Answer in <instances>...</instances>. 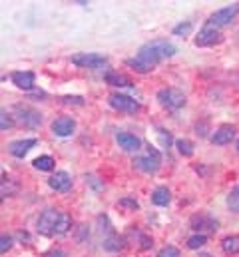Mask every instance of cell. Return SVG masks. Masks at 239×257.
Masks as SVG:
<instances>
[{"label": "cell", "mask_w": 239, "mask_h": 257, "mask_svg": "<svg viewBox=\"0 0 239 257\" xmlns=\"http://www.w3.org/2000/svg\"><path fill=\"white\" fill-rule=\"evenodd\" d=\"M162 60L148 48V46H142L140 48V52L134 56V58H128L126 60V64L130 66V68H134L136 72H140V74H146V72H152L156 66L160 64Z\"/></svg>", "instance_id": "obj_1"}, {"label": "cell", "mask_w": 239, "mask_h": 257, "mask_svg": "<svg viewBox=\"0 0 239 257\" xmlns=\"http://www.w3.org/2000/svg\"><path fill=\"white\" fill-rule=\"evenodd\" d=\"M134 166L140 172H144V174H156L160 170V166H162V156H160V152L156 148L146 146L144 148V154L134 160Z\"/></svg>", "instance_id": "obj_2"}, {"label": "cell", "mask_w": 239, "mask_h": 257, "mask_svg": "<svg viewBox=\"0 0 239 257\" xmlns=\"http://www.w3.org/2000/svg\"><path fill=\"white\" fill-rule=\"evenodd\" d=\"M158 102L164 108H168V110H179V108L185 106L187 98H185V94L181 90H178V88H162L158 92Z\"/></svg>", "instance_id": "obj_3"}, {"label": "cell", "mask_w": 239, "mask_h": 257, "mask_svg": "<svg viewBox=\"0 0 239 257\" xmlns=\"http://www.w3.org/2000/svg\"><path fill=\"white\" fill-rule=\"evenodd\" d=\"M189 227L193 229V231H197V233H215L217 231V227H219V221L211 215V213H205V211H201V213H195V215H191V219H189Z\"/></svg>", "instance_id": "obj_4"}, {"label": "cell", "mask_w": 239, "mask_h": 257, "mask_svg": "<svg viewBox=\"0 0 239 257\" xmlns=\"http://www.w3.org/2000/svg\"><path fill=\"white\" fill-rule=\"evenodd\" d=\"M62 215V211L58 209H46L40 217H38V223H36V229L40 235H56V227H58V219Z\"/></svg>", "instance_id": "obj_5"}, {"label": "cell", "mask_w": 239, "mask_h": 257, "mask_svg": "<svg viewBox=\"0 0 239 257\" xmlns=\"http://www.w3.org/2000/svg\"><path fill=\"white\" fill-rule=\"evenodd\" d=\"M14 118L18 120V124H22L24 128H38L42 124V116L30 108V106H24V104H16L14 106Z\"/></svg>", "instance_id": "obj_6"}, {"label": "cell", "mask_w": 239, "mask_h": 257, "mask_svg": "<svg viewBox=\"0 0 239 257\" xmlns=\"http://www.w3.org/2000/svg\"><path fill=\"white\" fill-rule=\"evenodd\" d=\"M237 12H239V4L225 6V8L217 10V12H213V14L209 16V20H207V24H205V26H209V28H217V30H219L221 26H227V24H231V22L235 20Z\"/></svg>", "instance_id": "obj_7"}, {"label": "cell", "mask_w": 239, "mask_h": 257, "mask_svg": "<svg viewBox=\"0 0 239 257\" xmlns=\"http://www.w3.org/2000/svg\"><path fill=\"white\" fill-rule=\"evenodd\" d=\"M108 104L118 110V112H128V114H136L140 112V102L130 98V96H124V94H112L108 98Z\"/></svg>", "instance_id": "obj_8"}, {"label": "cell", "mask_w": 239, "mask_h": 257, "mask_svg": "<svg viewBox=\"0 0 239 257\" xmlns=\"http://www.w3.org/2000/svg\"><path fill=\"white\" fill-rule=\"evenodd\" d=\"M106 62H108V58L102 54H96V52H80V54L72 56V64L80 66V68H102V66H106Z\"/></svg>", "instance_id": "obj_9"}, {"label": "cell", "mask_w": 239, "mask_h": 257, "mask_svg": "<svg viewBox=\"0 0 239 257\" xmlns=\"http://www.w3.org/2000/svg\"><path fill=\"white\" fill-rule=\"evenodd\" d=\"M223 40V36H221V32L217 30V28H209V26H203V30L195 36V46H215V44H219Z\"/></svg>", "instance_id": "obj_10"}, {"label": "cell", "mask_w": 239, "mask_h": 257, "mask_svg": "<svg viewBox=\"0 0 239 257\" xmlns=\"http://www.w3.org/2000/svg\"><path fill=\"white\" fill-rule=\"evenodd\" d=\"M160 60H166V58H172L176 52H178V48L172 44V42H168V40H152V42H148L146 44Z\"/></svg>", "instance_id": "obj_11"}, {"label": "cell", "mask_w": 239, "mask_h": 257, "mask_svg": "<svg viewBox=\"0 0 239 257\" xmlns=\"http://www.w3.org/2000/svg\"><path fill=\"white\" fill-rule=\"evenodd\" d=\"M235 132H237L235 126L223 124V126H219V128L213 132V136H211V144H213V146H227V144L233 142Z\"/></svg>", "instance_id": "obj_12"}, {"label": "cell", "mask_w": 239, "mask_h": 257, "mask_svg": "<svg viewBox=\"0 0 239 257\" xmlns=\"http://www.w3.org/2000/svg\"><path fill=\"white\" fill-rule=\"evenodd\" d=\"M116 142L124 152H140L142 150V140L130 132H120L116 136Z\"/></svg>", "instance_id": "obj_13"}, {"label": "cell", "mask_w": 239, "mask_h": 257, "mask_svg": "<svg viewBox=\"0 0 239 257\" xmlns=\"http://www.w3.org/2000/svg\"><path fill=\"white\" fill-rule=\"evenodd\" d=\"M76 130V120L70 118V116H60L52 122V132L60 136V138H66V136H72Z\"/></svg>", "instance_id": "obj_14"}, {"label": "cell", "mask_w": 239, "mask_h": 257, "mask_svg": "<svg viewBox=\"0 0 239 257\" xmlns=\"http://www.w3.org/2000/svg\"><path fill=\"white\" fill-rule=\"evenodd\" d=\"M48 186L56 192H68L72 188V176L68 172H56L54 176L48 178Z\"/></svg>", "instance_id": "obj_15"}, {"label": "cell", "mask_w": 239, "mask_h": 257, "mask_svg": "<svg viewBox=\"0 0 239 257\" xmlns=\"http://www.w3.org/2000/svg\"><path fill=\"white\" fill-rule=\"evenodd\" d=\"M36 146V140L34 138H26V140H16L8 146V152L14 156V158H24L32 148Z\"/></svg>", "instance_id": "obj_16"}, {"label": "cell", "mask_w": 239, "mask_h": 257, "mask_svg": "<svg viewBox=\"0 0 239 257\" xmlns=\"http://www.w3.org/2000/svg\"><path fill=\"white\" fill-rule=\"evenodd\" d=\"M12 82L20 90H32L36 76H34V72H12Z\"/></svg>", "instance_id": "obj_17"}, {"label": "cell", "mask_w": 239, "mask_h": 257, "mask_svg": "<svg viewBox=\"0 0 239 257\" xmlns=\"http://www.w3.org/2000/svg\"><path fill=\"white\" fill-rule=\"evenodd\" d=\"M104 249L110 251V253H118L126 247V237H122L118 233H110L108 237H104Z\"/></svg>", "instance_id": "obj_18"}, {"label": "cell", "mask_w": 239, "mask_h": 257, "mask_svg": "<svg viewBox=\"0 0 239 257\" xmlns=\"http://www.w3.org/2000/svg\"><path fill=\"white\" fill-rule=\"evenodd\" d=\"M104 80H106V84H110V86H114V88H132V86H134V82H132L128 76L120 74V72H108V74L104 76Z\"/></svg>", "instance_id": "obj_19"}, {"label": "cell", "mask_w": 239, "mask_h": 257, "mask_svg": "<svg viewBox=\"0 0 239 257\" xmlns=\"http://www.w3.org/2000/svg\"><path fill=\"white\" fill-rule=\"evenodd\" d=\"M170 201H172V192H170L166 186H160V188H156V190L152 192V203H154V205L164 207V205H168Z\"/></svg>", "instance_id": "obj_20"}, {"label": "cell", "mask_w": 239, "mask_h": 257, "mask_svg": "<svg viewBox=\"0 0 239 257\" xmlns=\"http://www.w3.org/2000/svg\"><path fill=\"white\" fill-rule=\"evenodd\" d=\"M221 249L227 255H237L239 253V235H227L221 239Z\"/></svg>", "instance_id": "obj_21"}, {"label": "cell", "mask_w": 239, "mask_h": 257, "mask_svg": "<svg viewBox=\"0 0 239 257\" xmlns=\"http://www.w3.org/2000/svg\"><path fill=\"white\" fill-rule=\"evenodd\" d=\"M32 164H34V168L40 170V172H52L56 162H54L52 156H40V158H36Z\"/></svg>", "instance_id": "obj_22"}, {"label": "cell", "mask_w": 239, "mask_h": 257, "mask_svg": "<svg viewBox=\"0 0 239 257\" xmlns=\"http://www.w3.org/2000/svg\"><path fill=\"white\" fill-rule=\"evenodd\" d=\"M0 192H2V197L6 195H14L18 192V184L14 180H10L6 174H2V184H0Z\"/></svg>", "instance_id": "obj_23"}, {"label": "cell", "mask_w": 239, "mask_h": 257, "mask_svg": "<svg viewBox=\"0 0 239 257\" xmlns=\"http://www.w3.org/2000/svg\"><path fill=\"white\" fill-rule=\"evenodd\" d=\"M72 217L66 213V211H62V215H60L58 219V227H56V235H66L70 229H72Z\"/></svg>", "instance_id": "obj_24"}, {"label": "cell", "mask_w": 239, "mask_h": 257, "mask_svg": "<svg viewBox=\"0 0 239 257\" xmlns=\"http://www.w3.org/2000/svg\"><path fill=\"white\" fill-rule=\"evenodd\" d=\"M176 148H178L179 154L185 156V158H191V156H193V144H191L189 140H185V138L176 140Z\"/></svg>", "instance_id": "obj_25"}, {"label": "cell", "mask_w": 239, "mask_h": 257, "mask_svg": "<svg viewBox=\"0 0 239 257\" xmlns=\"http://www.w3.org/2000/svg\"><path fill=\"white\" fill-rule=\"evenodd\" d=\"M207 243V235H203V233H195V235H191L189 239H187V247L189 249H199V247H203Z\"/></svg>", "instance_id": "obj_26"}, {"label": "cell", "mask_w": 239, "mask_h": 257, "mask_svg": "<svg viewBox=\"0 0 239 257\" xmlns=\"http://www.w3.org/2000/svg\"><path fill=\"white\" fill-rule=\"evenodd\" d=\"M12 124H14V118L6 110H2V114H0V130L6 132L8 128H12Z\"/></svg>", "instance_id": "obj_27"}, {"label": "cell", "mask_w": 239, "mask_h": 257, "mask_svg": "<svg viewBox=\"0 0 239 257\" xmlns=\"http://www.w3.org/2000/svg\"><path fill=\"white\" fill-rule=\"evenodd\" d=\"M158 257H181L178 247H174V245H166L164 249H160V253Z\"/></svg>", "instance_id": "obj_28"}, {"label": "cell", "mask_w": 239, "mask_h": 257, "mask_svg": "<svg viewBox=\"0 0 239 257\" xmlns=\"http://www.w3.org/2000/svg\"><path fill=\"white\" fill-rule=\"evenodd\" d=\"M12 235H8V233H2V237H0V253H6L10 247H12Z\"/></svg>", "instance_id": "obj_29"}, {"label": "cell", "mask_w": 239, "mask_h": 257, "mask_svg": "<svg viewBox=\"0 0 239 257\" xmlns=\"http://www.w3.org/2000/svg\"><path fill=\"white\" fill-rule=\"evenodd\" d=\"M158 136H160V140H162V146H164V148H170V146L174 144V138H172V134H170V132H166V130H158Z\"/></svg>", "instance_id": "obj_30"}, {"label": "cell", "mask_w": 239, "mask_h": 257, "mask_svg": "<svg viewBox=\"0 0 239 257\" xmlns=\"http://www.w3.org/2000/svg\"><path fill=\"white\" fill-rule=\"evenodd\" d=\"M191 22H181V24H178L176 28H174V34L176 36H183V34H189L191 32Z\"/></svg>", "instance_id": "obj_31"}, {"label": "cell", "mask_w": 239, "mask_h": 257, "mask_svg": "<svg viewBox=\"0 0 239 257\" xmlns=\"http://www.w3.org/2000/svg\"><path fill=\"white\" fill-rule=\"evenodd\" d=\"M227 207H229L233 213H239V195H235L233 192L227 195Z\"/></svg>", "instance_id": "obj_32"}, {"label": "cell", "mask_w": 239, "mask_h": 257, "mask_svg": "<svg viewBox=\"0 0 239 257\" xmlns=\"http://www.w3.org/2000/svg\"><path fill=\"white\" fill-rule=\"evenodd\" d=\"M120 207H128L132 211H136V209H140V203L132 197H124V199H120Z\"/></svg>", "instance_id": "obj_33"}, {"label": "cell", "mask_w": 239, "mask_h": 257, "mask_svg": "<svg viewBox=\"0 0 239 257\" xmlns=\"http://www.w3.org/2000/svg\"><path fill=\"white\" fill-rule=\"evenodd\" d=\"M138 241H140V247L142 249H150L154 245V239L150 235H146V233H138Z\"/></svg>", "instance_id": "obj_34"}, {"label": "cell", "mask_w": 239, "mask_h": 257, "mask_svg": "<svg viewBox=\"0 0 239 257\" xmlns=\"http://www.w3.org/2000/svg\"><path fill=\"white\" fill-rule=\"evenodd\" d=\"M64 104H76V106H84V98L82 96H64L62 98Z\"/></svg>", "instance_id": "obj_35"}, {"label": "cell", "mask_w": 239, "mask_h": 257, "mask_svg": "<svg viewBox=\"0 0 239 257\" xmlns=\"http://www.w3.org/2000/svg\"><path fill=\"white\" fill-rule=\"evenodd\" d=\"M88 233H90V231H88V225H80V227H78V233H76V241L82 243V241L88 237Z\"/></svg>", "instance_id": "obj_36"}, {"label": "cell", "mask_w": 239, "mask_h": 257, "mask_svg": "<svg viewBox=\"0 0 239 257\" xmlns=\"http://www.w3.org/2000/svg\"><path fill=\"white\" fill-rule=\"evenodd\" d=\"M44 257H68L66 255V251H64V249H50V251H48V253H44Z\"/></svg>", "instance_id": "obj_37"}, {"label": "cell", "mask_w": 239, "mask_h": 257, "mask_svg": "<svg viewBox=\"0 0 239 257\" xmlns=\"http://www.w3.org/2000/svg\"><path fill=\"white\" fill-rule=\"evenodd\" d=\"M231 192L235 193V195H239V186H235V188H233V190H231Z\"/></svg>", "instance_id": "obj_38"}, {"label": "cell", "mask_w": 239, "mask_h": 257, "mask_svg": "<svg viewBox=\"0 0 239 257\" xmlns=\"http://www.w3.org/2000/svg\"><path fill=\"white\" fill-rule=\"evenodd\" d=\"M199 257H211V255H209V253H201Z\"/></svg>", "instance_id": "obj_39"}, {"label": "cell", "mask_w": 239, "mask_h": 257, "mask_svg": "<svg viewBox=\"0 0 239 257\" xmlns=\"http://www.w3.org/2000/svg\"><path fill=\"white\" fill-rule=\"evenodd\" d=\"M237 152H239V140H237Z\"/></svg>", "instance_id": "obj_40"}, {"label": "cell", "mask_w": 239, "mask_h": 257, "mask_svg": "<svg viewBox=\"0 0 239 257\" xmlns=\"http://www.w3.org/2000/svg\"><path fill=\"white\" fill-rule=\"evenodd\" d=\"M237 36H239V34H237Z\"/></svg>", "instance_id": "obj_41"}]
</instances>
